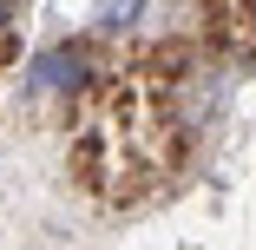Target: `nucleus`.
<instances>
[{
  "label": "nucleus",
  "mask_w": 256,
  "mask_h": 250,
  "mask_svg": "<svg viewBox=\"0 0 256 250\" xmlns=\"http://www.w3.org/2000/svg\"><path fill=\"white\" fill-rule=\"evenodd\" d=\"M250 20H256V7H250Z\"/></svg>",
  "instance_id": "nucleus-4"
},
{
  "label": "nucleus",
  "mask_w": 256,
  "mask_h": 250,
  "mask_svg": "<svg viewBox=\"0 0 256 250\" xmlns=\"http://www.w3.org/2000/svg\"><path fill=\"white\" fill-rule=\"evenodd\" d=\"M86 79V53L79 46H60V53H46L40 66H33V86H60V92H72Z\"/></svg>",
  "instance_id": "nucleus-1"
},
{
  "label": "nucleus",
  "mask_w": 256,
  "mask_h": 250,
  "mask_svg": "<svg viewBox=\"0 0 256 250\" xmlns=\"http://www.w3.org/2000/svg\"><path fill=\"white\" fill-rule=\"evenodd\" d=\"M0 20H7V0H0Z\"/></svg>",
  "instance_id": "nucleus-3"
},
{
  "label": "nucleus",
  "mask_w": 256,
  "mask_h": 250,
  "mask_svg": "<svg viewBox=\"0 0 256 250\" xmlns=\"http://www.w3.org/2000/svg\"><path fill=\"white\" fill-rule=\"evenodd\" d=\"M106 20H112V27H125V20H138V0H106Z\"/></svg>",
  "instance_id": "nucleus-2"
}]
</instances>
